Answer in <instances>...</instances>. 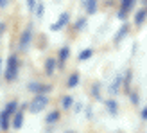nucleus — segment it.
Instances as JSON below:
<instances>
[{
    "label": "nucleus",
    "instance_id": "412c9836",
    "mask_svg": "<svg viewBox=\"0 0 147 133\" xmlns=\"http://www.w3.org/2000/svg\"><path fill=\"white\" fill-rule=\"evenodd\" d=\"M119 86H120V77H117L115 83L111 85V94H117V92H119Z\"/></svg>",
    "mask_w": 147,
    "mask_h": 133
},
{
    "label": "nucleus",
    "instance_id": "c85d7f7f",
    "mask_svg": "<svg viewBox=\"0 0 147 133\" xmlns=\"http://www.w3.org/2000/svg\"><path fill=\"white\" fill-rule=\"evenodd\" d=\"M0 70H2V60H0Z\"/></svg>",
    "mask_w": 147,
    "mask_h": 133
},
{
    "label": "nucleus",
    "instance_id": "f03ea898",
    "mask_svg": "<svg viewBox=\"0 0 147 133\" xmlns=\"http://www.w3.org/2000/svg\"><path fill=\"white\" fill-rule=\"evenodd\" d=\"M47 105H49V99L45 97V95H36L34 101L31 102V106H29V110H31L32 113H38V112H41V110L45 108Z\"/></svg>",
    "mask_w": 147,
    "mask_h": 133
},
{
    "label": "nucleus",
    "instance_id": "ddd939ff",
    "mask_svg": "<svg viewBox=\"0 0 147 133\" xmlns=\"http://www.w3.org/2000/svg\"><path fill=\"white\" fill-rule=\"evenodd\" d=\"M68 56H70V49H68V47H63V49L59 50V63L63 65L65 61L68 60Z\"/></svg>",
    "mask_w": 147,
    "mask_h": 133
},
{
    "label": "nucleus",
    "instance_id": "9d476101",
    "mask_svg": "<svg viewBox=\"0 0 147 133\" xmlns=\"http://www.w3.org/2000/svg\"><path fill=\"white\" fill-rule=\"evenodd\" d=\"M22 122H24V112H16V113H14V121H13V128L20 130Z\"/></svg>",
    "mask_w": 147,
    "mask_h": 133
},
{
    "label": "nucleus",
    "instance_id": "0eeeda50",
    "mask_svg": "<svg viewBox=\"0 0 147 133\" xmlns=\"http://www.w3.org/2000/svg\"><path fill=\"white\" fill-rule=\"evenodd\" d=\"M9 117L11 115L7 113L5 110L0 113V128H2V130H9Z\"/></svg>",
    "mask_w": 147,
    "mask_h": 133
},
{
    "label": "nucleus",
    "instance_id": "f8f14e48",
    "mask_svg": "<svg viewBox=\"0 0 147 133\" xmlns=\"http://www.w3.org/2000/svg\"><path fill=\"white\" fill-rule=\"evenodd\" d=\"M145 16H147V11L145 9H140V11L135 14V24L136 25H142L144 22H145Z\"/></svg>",
    "mask_w": 147,
    "mask_h": 133
},
{
    "label": "nucleus",
    "instance_id": "6ab92c4d",
    "mask_svg": "<svg viewBox=\"0 0 147 133\" xmlns=\"http://www.w3.org/2000/svg\"><path fill=\"white\" fill-rule=\"evenodd\" d=\"M43 11H45V5L40 2L38 7H36V16H38V18H43Z\"/></svg>",
    "mask_w": 147,
    "mask_h": 133
},
{
    "label": "nucleus",
    "instance_id": "cd10ccee",
    "mask_svg": "<svg viewBox=\"0 0 147 133\" xmlns=\"http://www.w3.org/2000/svg\"><path fill=\"white\" fill-rule=\"evenodd\" d=\"M142 117H144V119L147 121V108H145V110H144V112H142Z\"/></svg>",
    "mask_w": 147,
    "mask_h": 133
},
{
    "label": "nucleus",
    "instance_id": "5701e85b",
    "mask_svg": "<svg viewBox=\"0 0 147 133\" xmlns=\"http://www.w3.org/2000/svg\"><path fill=\"white\" fill-rule=\"evenodd\" d=\"M129 85H131V70H127V72H126V81H124V88L127 90Z\"/></svg>",
    "mask_w": 147,
    "mask_h": 133
},
{
    "label": "nucleus",
    "instance_id": "c756f323",
    "mask_svg": "<svg viewBox=\"0 0 147 133\" xmlns=\"http://www.w3.org/2000/svg\"><path fill=\"white\" fill-rule=\"evenodd\" d=\"M145 5H147V0H145Z\"/></svg>",
    "mask_w": 147,
    "mask_h": 133
},
{
    "label": "nucleus",
    "instance_id": "b1692460",
    "mask_svg": "<svg viewBox=\"0 0 147 133\" xmlns=\"http://www.w3.org/2000/svg\"><path fill=\"white\" fill-rule=\"evenodd\" d=\"M84 25H86V20L83 18V20H79V22H77V25H76V29H77V31H83V27H84Z\"/></svg>",
    "mask_w": 147,
    "mask_h": 133
},
{
    "label": "nucleus",
    "instance_id": "7ed1b4c3",
    "mask_svg": "<svg viewBox=\"0 0 147 133\" xmlns=\"http://www.w3.org/2000/svg\"><path fill=\"white\" fill-rule=\"evenodd\" d=\"M31 40H32V27H27V29H24V33H22L20 49H22V50H27L29 45H31Z\"/></svg>",
    "mask_w": 147,
    "mask_h": 133
},
{
    "label": "nucleus",
    "instance_id": "1a4fd4ad",
    "mask_svg": "<svg viewBox=\"0 0 147 133\" xmlns=\"http://www.w3.org/2000/svg\"><path fill=\"white\" fill-rule=\"evenodd\" d=\"M97 0H84V7H86V13L88 14H93L97 11Z\"/></svg>",
    "mask_w": 147,
    "mask_h": 133
},
{
    "label": "nucleus",
    "instance_id": "4be33fe9",
    "mask_svg": "<svg viewBox=\"0 0 147 133\" xmlns=\"http://www.w3.org/2000/svg\"><path fill=\"white\" fill-rule=\"evenodd\" d=\"M92 94H93L97 99H100V85H93V88H92Z\"/></svg>",
    "mask_w": 147,
    "mask_h": 133
},
{
    "label": "nucleus",
    "instance_id": "2eb2a0df",
    "mask_svg": "<svg viewBox=\"0 0 147 133\" xmlns=\"http://www.w3.org/2000/svg\"><path fill=\"white\" fill-rule=\"evenodd\" d=\"M92 54H93L92 49H84L83 52H79V60L81 61H86V60H90V58H92Z\"/></svg>",
    "mask_w": 147,
    "mask_h": 133
},
{
    "label": "nucleus",
    "instance_id": "bb28decb",
    "mask_svg": "<svg viewBox=\"0 0 147 133\" xmlns=\"http://www.w3.org/2000/svg\"><path fill=\"white\" fill-rule=\"evenodd\" d=\"M7 2H9V0H0V7H4V5H7Z\"/></svg>",
    "mask_w": 147,
    "mask_h": 133
},
{
    "label": "nucleus",
    "instance_id": "39448f33",
    "mask_svg": "<svg viewBox=\"0 0 147 133\" xmlns=\"http://www.w3.org/2000/svg\"><path fill=\"white\" fill-rule=\"evenodd\" d=\"M68 20H70V14H68V13H63L61 16H59V20H57L56 24L50 25V29H52V31H59L63 25H67V24H68Z\"/></svg>",
    "mask_w": 147,
    "mask_h": 133
},
{
    "label": "nucleus",
    "instance_id": "f3484780",
    "mask_svg": "<svg viewBox=\"0 0 147 133\" xmlns=\"http://www.w3.org/2000/svg\"><path fill=\"white\" fill-rule=\"evenodd\" d=\"M127 29H129L127 25H124V27L120 29V31H119V34H117V36H115V41H117V43H119V41L122 40V36H126V34H127Z\"/></svg>",
    "mask_w": 147,
    "mask_h": 133
},
{
    "label": "nucleus",
    "instance_id": "a211bd4d",
    "mask_svg": "<svg viewBox=\"0 0 147 133\" xmlns=\"http://www.w3.org/2000/svg\"><path fill=\"white\" fill-rule=\"evenodd\" d=\"M57 119H59V113H57V112H52V113H49L47 122H49V124H50V122H56Z\"/></svg>",
    "mask_w": 147,
    "mask_h": 133
},
{
    "label": "nucleus",
    "instance_id": "f257e3e1",
    "mask_svg": "<svg viewBox=\"0 0 147 133\" xmlns=\"http://www.w3.org/2000/svg\"><path fill=\"white\" fill-rule=\"evenodd\" d=\"M18 76V58L16 56H9L5 66V79L7 81H14Z\"/></svg>",
    "mask_w": 147,
    "mask_h": 133
},
{
    "label": "nucleus",
    "instance_id": "9b49d317",
    "mask_svg": "<svg viewBox=\"0 0 147 133\" xmlns=\"http://www.w3.org/2000/svg\"><path fill=\"white\" fill-rule=\"evenodd\" d=\"M106 108H108L109 115H117V112H119V106H117V101H113V99H108V101H106Z\"/></svg>",
    "mask_w": 147,
    "mask_h": 133
},
{
    "label": "nucleus",
    "instance_id": "20e7f679",
    "mask_svg": "<svg viewBox=\"0 0 147 133\" xmlns=\"http://www.w3.org/2000/svg\"><path fill=\"white\" fill-rule=\"evenodd\" d=\"M136 4V0H122V4H120V11H119V18H126L127 16V13L133 9V5Z\"/></svg>",
    "mask_w": 147,
    "mask_h": 133
},
{
    "label": "nucleus",
    "instance_id": "aec40b11",
    "mask_svg": "<svg viewBox=\"0 0 147 133\" xmlns=\"http://www.w3.org/2000/svg\"><path fill=\"white\" fill-rule=\"evenodd\" d=\"M72 102H74V99L68 95V97H63V102H61V105H63V108H70Z\"/></svg>",
    "mask_w": 147,
    "mask_h": 133
},
{
    "label": "nucleus",
    "instance_id": "4468645a",
    "mask_svg": "<svg viewBox=\"0 0 147 133\" xmlns=\"http://www.w3.org/2000/svg\"><path fill=\"white\" fill-rule=\"evenodd\" d=\"M77 83H79V74H72V76L68 77V81H67V86L68 88H76Z\"/></svg>",
    "mask_w": 147,
    "mask_h": 133
},
{
    "label": "nucleus",
    "instance_id": "dca6fc26",
    "mask_svg": "<svg viewBox=\"0 0 147 133\" xmlns=\"http://www.w3.org/2000/svg\"><path fill=\"white\" fill-rule=\"evenodd\" d=\"M16 108H18V102L16 101H11L9 105L5 106V112L9 113V115H14V113H16Z\"/></svg>",
    "mask_w": 147,
    "mask_h": 133
},
{
    "label": "nucleus",
    "instance_id": "423d86ee",
    "mask_svg": "<svg viewBox=\"0 0 147 133\" xmlns=\"http://www.w3.org/2000/svg\"><path fill=\"white\" fill-rule=\"evenodd\" d=\"M29 90L36 92L38 95H45V94L50 90V86H49V85H36V83H31V85H29Z\"/></svg>",
    "mask_w": 147,
    "mask_h": 133
},
{
    "label": "nucleus",
    "instance_id": "a878e982",
    "mask_svg": "<svg viewBox=\"0 0 147 133\" xmlns=\"http://www.w3.org/2000/svg\"><path fill=\"white\" fill-rule=\"evenodd\" d=\"M131 99H133V105H138V95L136 94H131Z\"/></svg>",
    "mask_w": 147,
    "mask_h": 133
},
{
    "label": "nucleus",
    "instance_id": "6e6552de",
    "mask_svg": "<svg viewBox=\"0 0 147 133\" xmlns=\"http://www.w3.org/2000/svg\"><path fill=\"white\" fill-rule=\"evenodd\" d=\"M54 70H56V61H54V58H49L45 61V74L47 76H52Z\"/></svg>",
    "mask_w": 147,
    "mask_h": 133
},
{
    "label": "nucleus",
    "instance_id": "393cba45",
    "mask_svg": "<svg viewBox=\"0 0 147 133\" xmlns=\"http://www.w3.org/2000/svg\"><path fill=\"white\" fill-rule=\"evenodd\" d=\"M27 5H29V9H34V7H36V0H27Z\"/></svg>",
    "mask_w": 147,
    "mask_h": 133
}]
</instances>
